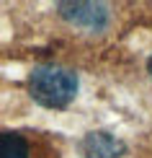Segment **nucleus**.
<instances>
[{
    "label": "nucleus",
    "instance_id": "f257e3e1",
    "mask_svg": "<svg viewBox=\"0 0 152 158\" xmlns=\"http://www.w3.org/2000/svg\"><path fill=\"white\" fill-rule=\"evenodd\" d=\"M29 94L44 109H64L77 94V75L59 65H39L29 73Z\"/></svg>",
    "mask_w": 152,
    "mask_h": 158
},
{
    "label": "nucleus",
    "instance_id": "f03ea898",
    "mask_svg": "<svg viewBox=\"0 0 152 158\" xmlns=\"http://www.w3.org/2000/svg\"><path fill=\"white\" fill-rule=\"evenodd\" d=\"M57 13L64 18L70 26L83 31H103L111 21L108 5L103 3H88V0H77V3H57Z\"/></svg>",
    "mask_w": 152,
    "mask_h": 158
},
{
    "label": "nucleus",
    "instance_id": "7ed1b4c3",
    "mask_svg": "<svg viewBox=\"0 0 152 158\" xmlns=\"http://www.w3.org/2000/svg\"><path fill=\"white\" fill-rule=\"evenodd\" d=\"M83 153L85 158H121L127 153V145L111 132L93 130L83 137Z\"/></svg>",
    "mask_w": 152,
    "mask_h": 158
},
{
    "label": "nucleus",
    "instance_id": "20e7f679",
    "mask_svg": "<svg viewBox=\"0 0 152 158\" xmlns=\"http://www.w3.org/2000/svg\"><path fill=\"white\" fill-rule=\"evenodd\" d=\"M29 156H31V148L23 135L10 132V130H5L0 135V158H29Z\"/></svg>",
    "mask_w": 152,
    "mask_h": 158
},
{
    "label": "nucleus",
    "instance_id": "39448f33",
    "mask_svg": "<svg viewBox=\"0 0 152 158\" xmlns=\"http://www.w3.org/2000/svg\"><path fill=\"white\" fill-rule=\"evenodd\" d=\"M147 73L152 75V57H150V60H147Z\"/></svg>",
    "mask_w": 152,
    "mask_h": 158
}]
</instances>
